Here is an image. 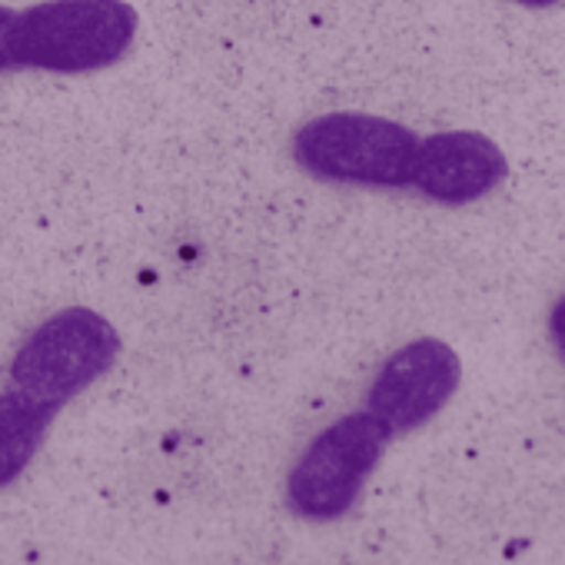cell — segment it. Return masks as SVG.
<instances>
[{
    "instance_id": "cell-6",
    "label": "cell",
    "mask_w": 565,
    "mask_h": 565,
    "mask_svg": "<svg viewBox=\"0 0 565 565\" xmlns=\"http://www.w3.org/2000/svg\"><path fill=\"white\" fill-rule=\"evenodd\" d=\"M509 173L502 150L472 130H446L419 140L413 186L446 206H466L489 196Z\"/></svg>"
},
{
    "instance_id": "cell-5",
    "label": "cell",
    "mask_w": 565,
    "mask_h": 565,
    "mask_svg": "<svg viewBox=\"0 0 565 565\" xmlns=\"http://www.w3.org/2000/svg\"><path fill=\"white\" fill-rule=\"evenodd\" d=\"M459 380L462 363L456 350L436 337H419L380 366L366 393V409L393 436L413 433L449 406Z\"/></svg>"
},
{
    "instance_id": "cell-1",
    "label": "cell",
    "mask_w": 565,
    "mask_h": 565,
    "mask_svg": "<svg viewBox=\"0 0 565 565\" xmlns=\"http://www.w3.org/2000/svg\"><path fill=\"white\" fill-rule=\"evenodd\" d=\"M137 41L127 0H44L14 21V61L44 74H97L120 64Z\"/></svg>"
},
{
    "instance_id": "cell-4",
    "label": "cell",
    "mask_w": 565,
    "mask_h": 565,
    "mask_svg": "<svg viewBox=\"0 0 565 565\" xmlns=\"http://www.w3.org/2000/svg\"><path fill=\"white\" fill-rule=\"evenodd\" d=\"M393 433L370 413H350L310 439L287 479V502L307 522L343 519L376 472Z\"/></svg>"
},
{
    "instance_id": "cell-7",
    "label": "cell",
    "mask_w": 565,
    "mask_h": 565,
    "mask_svg": "<svg viewBox=\"0 0 565 565\" xmlns=\"http://www.w3.org/2000/svg\"><path fill=\"white\" fill-rule=\"evenodd\" d=\"M57 409L28 399L18 390L0 393V489L14 486L34 462Z\"/></svg>"
},
{
    "instance_id": "cell-2",
    "label": "cell",
    "mask_w": 565,
    "mask_h": 565,
    "mask_svg": "<svg viewBox=\"0 0 565 565\" xmlns=\"http://www.w3.org/2000/svg\"><path fill=\"white\" fill-rule=\"evenodd\" d=\"M419 140L409 127L386 117L327 114L297 130L294 160L323 183L403 190L413 186Z\"/></svg>"
},
{
    "instance_id": "cell-9",
    "label": "cell",
    "mask_w": 565,
    "mask_h": 565,
    "mask_svg": "<svg viewBox=\"0 0 565 565\" xmlns=\"http://www.w3.org/2000/svg\"><path fill=\"white\" fill-rule=\"evenodd\" d=\"M548 340L555 347V353L565 360V294L555 300V307L548 310Z\"/></svg>"
},
{
    "instance_id": "cell-8",
    "label": "cell",
    "mask_w": 565,
    "mask_h": 565,
    "mask_svg": "<svg viewBox=\"0 0 565 565\" xmlns=\"http://www.w3.org/2000/svg\"><path fill=\"white\" fill-rule=\"evenodd\" d=\"M14 21H18V11L0 4V74L18 67V61H14Z\"/></svg>"
},
{
    "instance_id": "cell-3",
    "label": "cell",
    "mask_w": 565,
    "mask_h": 565,
    "mask_svg": "<svg viewBox=\"0 0 565 565\" xmlns=\"http://www.w3.org/2000/svg\"><path fill=\"white\" fill-rule=\"evenodd\" d=\"M120 356L117 327L87 307L47 317L14 353L11 386L28 399L61 409L90 390Z\"/></svg>"
},
{
    "instance_id": "cell-10",
    "label": "cell",
    "mask_w": 565,
    "mask_h": 565,
    "mask_svg": "<svg viewBox=\"0 0 565 565\" xmlns=\"http://www.w3.org/2000/svg\"><path fill=\"white\" fill-rule=\"evenodd\" d=\"M515 4H522V8H532V11H545V8H555V4H562V0H515Z\"/></svg>"
}]
</instances>
